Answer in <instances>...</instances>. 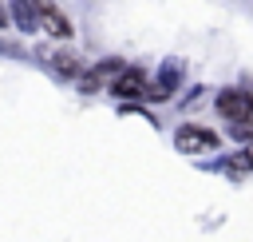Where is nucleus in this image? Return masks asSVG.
I'll use <instances>...</instances> for the list:
<instances>
[{"label": "nucleus", "instance_id": "1", "mask_svg": "<svg viewBox=\"0 0 253 242\" xmlns=\"http://www.w3.org/2000/svg\"><path fill=\"white\" fill-rule=\"evenodd\" d=\"M217 115L229 123H253V91L245 87H225L217 95Z\"/></svg>", "mask_w": 253, "mask_h": 242}, {"label": "nucleus", "instance_id": "7", "mask_svg": "<svg viewBox=\"0 0 253 242\" xmlns=\"http://www.w3.org/2000/svg\"><path fill=\"white\" fill-rule=\"evenodd\" d=\"M225 167H229V171H253V147H245V151H237L233 159H225Z\"/></svg>", "mask_w": 253, "mask_h": 242}, {"label": "nucleus", "instance_id": "6", "mask_svg": "<svg viewBox=\"0 0 253 242\" xmlns=\"http://www.w3.org/2000/svg\"><path fill=\"white\" fill-rule=\"evenodd\" d=\"M47 63H51L59 75H83V63H79L71 52H55V56H47Z\"/></svg>", "mask_w": 253, "mask_h": 242}, {"label": "nucleus", "instance_id": "3", "mask_svg": "<svg viewBox=\"0 0 253 242\" xmlns=\"http://www.w3.org/2000/svg\"><path fill=\"white\" fill-rule=\"evenodd\" d=\"M119 71H123V63H119V60H103V63H95L91 71H83V75H79V91H99V87H111Z\"/></svg>", "mask_w": 253, "mask_h": 242}, {"label": "nucleus", "instance_id": "8", "mask_svg": "<svg viewBox=\"0 0 253 242\" xmlns=\"http://www.w3.org/2000/svg\"><path fill=\"white\" fill-rule=\"evenodd\" d=\"M0 28H8V8L0 4Z\"/></svg>", "mask_w": 253, "mask_h": 242}, {"label": "nucleus", "instance_id": "5", "mask_svg": "<svg viewBox=\"0 0 253 242\" xmlns=\"http://www.w3.org/2000/svg\"><path fill=\"white\" fill-rule=\"evenodd\" d=\"M32 8H36V16H40V24H43V28L51 32V36H63V40L71 36V24H67V16H59L51 0H32Z\"/></svg>", "mask_w": 253, "mask_h": 242}, {"label": "nucleus", "instance_id": "4", "mask_svg": "<svg viewBox=\"0 0 253 242\" xmlns=\"http://www.w3.org/2000/svg\"><path fill=\"white\" fill-rule=\"evenodd\" d=\"M111 91H115V95H123V99H138V95H150V87H146V75H142L138 67H123V71L115 75Z\"/></svg>", "mask_w": 253, "mask_h": 242}, {"label": "nucleus", "instance_id": "2", "mask_svg": "<svg viewBox=\"0 0 253 242\" xmlns=\"http://www.w3.org/2000/svg\"><path fill=\"white\" fill-rule=\"evenodd\" d=\"M174 147L186 151V155H198V151H217V135L206 131V127H178L174 131Z\"/></svg>", "mask_w": 253, "mask_h": 242}]
</instances>
